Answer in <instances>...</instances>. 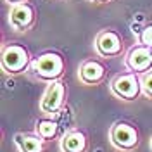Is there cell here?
<instances>
[{"label": "cell", "mask_w": 152, "mask_h": 152, "mask_svg": "<svg viewBox=\"0 0 152 152\" xmlns=\"http://www.w3.org/2000/svg\"><path fill=\"white\" fill-rule=\"evenodd\" d=\"M64 69H66L64 57L61 56L59 52L47 50V52L40 54L38 57H35V59L31 61L29 73L35 76L38 81L52 83V81H57V80L62 78Z\"/></svg>", "instance_id": "cell-1"}, {"label": "cell", "mask_w": 152, "mask_h": 152, "mask_svg": "<svg viewBox=\"0 0 152 152\" xmlns=\"http://www.w3.org/2000/svg\"><path fill=\"white\" fill-rule=\"evenodd\" d=\"M31 56L28 48L19 43H9L2 48V69L7 75H21L31 66Z\"/></svg>", "instance_id": "cell-2"}, {"label": "cell", "mask_w": 152, "mask_h": 152, "mask_svg": "<svg viewBox=\"0 0 152 152\" xmlns=\"http://www.w3.org/2000/svg\"><path fill=\"white\" fill-rule=\"evenodd\" d=\"M111 92H113L118 99L132 102L137 100L142 95V80L140 75L128 71V73H121L111 81Z\"/></svg>", "instance_id": "cell-3"}, {"label": "cell", "mask_w": 152, "mask_h": 152, "mask_svg": "<svg viewBox=\"0 0 152 152\" xmlns=\"http://www.w3.org/2000/svg\"><path fill=\"white\" fill-rule=\"evenodd\" d=\"M109 140L118 151L133 152L140 143V137H138V132L133 124L126 123V121H116L111 126Z\"/></svg>", "instance_id": "cell-4"}, {"label": "cell", "mask_w": 152, "mask_h": 152, "mask_svg": "<svg viewBox=\"0 0 152 152\" xmlns=\"http://www.w3.org/2000/svg\"><path fill=\"white\" fill-rule=\"evenodd\" d=\"M64 104H66V85L61 80L48 83L47 90L43 92L42 100H40L42 114H45V116L59 114L64 109Z\"/></svg>", "instance_id": "cell-5"}, {"label": "cell", "mask_w": 152, "mask_h": 152, "mask_svg": "<svg viewBox=\"0 0 152 152\" xmlns=\"http://www.w3.org/2000/svg\"><path fill=\"white\" fill-rule=\"evenodd\" d=\"M124 64L126 67L137 73V75H143L147 71L152 69V48L151 47H145L142 43L132 47L126 56H124Z\"/></svg>", "instance_id": "cell-6"}, {"label": "cell", "mask_w": 152, "mask_h": 152, "mask_svg": "<svg viewBox=\"0 0 152 152\" xmlns=\"http://www.w3.org/2000/svg\"><path fill=\"white\" fill-rule=\"evenodd\" d=\"M95 50L102 57H118L123 54V38L114 29H104L95 38Z\"/></svg>", "instance_id": "cell-7"}, {"label": "cell", "mask_w": 152, "mask_h": 152, "mask_svg": "<svg viewBox=\"0 0 152 152\" xmlns=\"http://www.w3.org/2000/svg\"><path fill=\"white\" fill-rule=\"evenodd\" d=\"M37 21L35 7L28 2L14 4L9 10V24L16 31H28Z\"/></svg>", "instance_id": "cell-8"}, {"label": "cell", "mask_w": 152, "mask_h": 152, "mask_svg": "<svg viewBox=\"0 0 152 152\" xmlns=\"http://www.w3.org/2000/svg\"><path fill=\"white\" fill-rule=\"evenodd\" d=\"M105 73H107V69L100 61L88 59L85 62H81L78 76H80V81L85 83V85H99V83L104 81Z\"/></svg>", "instance_id": "cell-9"}, {"label": "cell", "mask_w": 152, "mask_h": 152, "mask_svg": "<svg viewBox=\"0 0 152 152\" xmlns=\"http://www.w3.org/2000/svg\"><path fill=\"white\" fill-rule=\"evenodd\" d=\"M86 149H88V138L78 128L67 130L61 138V151L62 152H86Z\"/></svg>", "instance_id": "cell-10"}, {"label": "cell", "mask_w": 152, "mask_h": 152, "mask_svg": "<svg viewBox=\"0 0 152 152\" xmlns=\"http://www.w3.org/2000/svg\"><path fill=\"white\" fill-rule=\"evenodd\" d=\"M14 143L19 152L45 151V140H42L37 133H18V135H14Z\"/></svg>", "instance_id": "cell-11"}, {"label": "cell", "mask_w": 152, "mask_h": 152, "mask_svg": "<svg viewBox=\"0 0 152 152\" xmlns=\"http://www.w3.org/2000/svg\"><path fill=\"white\" fill-rule=\"evenodd\" d=\"M35 133L45 142L54 140L59 135V123L52 118H42L35 123Z\"/></svg>", "instance_id": "cell-12"}, {"label": "cell", "mask_w": 152, "mask_h": 152, "mask_svg": "<svg viewBox=\"0 0 152 152\" xmlns=\"http://www.w3.org/2000/svg\"><path fill=\"white\" fill-rule=\"evenodd\" d=\"M140 80H142V94L152 99V69L140 75Z\"/></svg>", "instance_id": "cell-13"}, {"label": "cell", "mask_w": 152, "mask_h": 152, "mask_svg": "<svg viewBox=\"0 0 152 152\" xmlns=\"http://www.w3.org/2000/svg\"><path fill=\"white\" fill-rule=\"evenodd\" d=\"M138 43H142L145 47L152 48V24L145 26V28L140 31V35H138Z\"/></svg>", "instance_id": "cell-14"}, {"label": "cell", "mask_w": 152, "mask_h": 152, "mask_svg": "<svg viewBox=\"0 0 152 152\" xmlns=\"http://www.w3.org/2000/svg\"><path fill=\"white\" fill-rule=\"evenodd\" d=\"M5 2H9L10 5H14V4H21V2H26V0H5Z\"/></svg>", "instance_id": "cell-15"}, {"label": "cell", "mask_w": 152, "mask_h": 152, "mask_svg": "<svg viewBox=\"0 0 152 152\" xmlns=\"http://www.w3.org/2000/svg\"><path fill=\"white\" fill-rule=\"evenodd\" d=\"M90 2H109V0H90Z\"/></svg>", "instance_id": "cell-16"}, {"label": "cell", "mask_w": 152, "mask_h": 152, "mask_svg": "<svg viewBox=\"0 0 152 152\" xmlns=\"http://www.w3.org/2000/svg\"><path fill=\"white\" fill-rule=\"evenodd\" d=\"M149 147H151V151H152V137H151V142H149Z\"/></svg>", "instance_id": "cell-17"}]
</instances>
